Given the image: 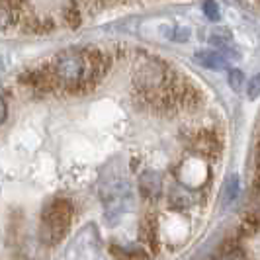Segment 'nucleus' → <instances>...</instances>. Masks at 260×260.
<instances>
[{
  "label": "nucleus",
  "instance_id": "1",
  "mask_svg": "<svg viewBox=\"0 0 260 260\" xmlns=\"http://www.w3.org/2000/svg\"><path fill=\"white\" fill-rule=\"evenodd\" d=\"M106 57L98 49L71 47L61 51L47 67L55 88L67 92H82L104 75Z\"/></svg>",
  "mask_w": 260,
  "mask_h": 260
},
{
  "label": "nucleus",
  "instance_id": "2",
  "mask_svg": "<svg viewBox=\"0 0 260 260\" xmlns=\"http://www.w3.org/2000/svg\"><path fill=\"white\" fill-rule=\"evenodd\" d=\"M73 223V206L67 200L51 202L41 215V239L47 245H57L67 237Z\"/></svg>",
  "mask_w": 260,
  "mask_h": 260
},
{
  "label": "nucleus",
  "instance_id": "3",
  "mask_svg": "<svg viewBox=\"0 0 260 260\" xmlns=\"http://www.w3.org/2000/svg\"><path fill=\"white\" fill-rule=\"evenodd\" d=\"M190 147L200 158H211L219 153L221 141L217 137V133L213 129H200L196 131V135L190 139Z\"/></svg>",
  "mask_w": 260,
  "mask_h": 260
},
{
  "label": "nucleus",
  "instance_id": "4",
  "mask_svg": "<svg viewBox=\"0 0 260 260\" xmlns=\"http://www.w3.org/2000/svg\"><path fill=\"white\" fill-rule=\"evenodd\" d=\"M162 190V178L155 170H147L139 176V192L147 200H156Z\"/></svg>",
  "mask_w": 260,
  "mask_h": 260
},
{
  "label": "nucleus",
  "instance_id": "5",
  "mask_svg": "<svg viewBox=\"0 0 260 260\" xmlns=\"http://www.w3.org/2000/svg\"><path fill=\"white\" fill-rule=\"evenodd\" d=\"M194 59L206 69H211V71H223L227 69L231 59L227 55H223L219 51H213V49H206V51H198L194 55Z\"/></svg>",
  "mask_w": 260,
  "mask_h": 260
},
{
  "label": "nucleus",
  "instance_id": "6",
  "mask_svg": "<svg viewBox=\"0 0 260 260\" xmlns=\"http://www.w3.org/2000/svg\"><path fill=\"white\" fill-rule=\"evenodd\" d=\"M141 235H143L145 243L149 245V248L156 252L158 250V225H156L155 215H149L145 217L143 225H141Z\"/></svg>",
  "mask_w": 260,
  "mask_h": 260
},
{
  "label": "nucleus",
  "instance_id": "7",
  "mask_svg": "<svg viewBox=\"0 0 260 260\" xmlns=\"http://www.w3.org/2000/svg\"><path fill=\"white\" fill-rule=\"evenodd\" d=\"M110 250H112V254H114L117 260H145V258H147V254H145L143 250L121 248V247H116V245H112V247H110Z\"/></svg>",
  "mask_w": 260,
  "mask_h": 260
},
{
  "label": "nucleus",
  "instance_id": "8",
  "mask_svg": "<svg viewBox=\"0 0 260 260\" xmlns=\"http://www.w3.org/2000/svg\"><path fill=\"white\" fill-rule=\"evenodd\" d=\"M227 82L231 86V90L235 92H243L245 88V75L239 71V69H229V75H227Z\"/></svg>",
  "mask_w": 260,
  "mask_h": 260
},
{
  "label": "nucleus",
  "instance_id": "9",
  "mask_svg": "<svg viewBox=\"0 0 260 260\" xmlns=\"http://www.w3.org/2000/svg\"><path fill=\"white\" fill-rule=\"evenodd\" d=\"M247 94H248V98H250V100L258 98V94H260V75H254V77L248 80Z\"/></svg>",
  "mask_w": 260,
  "mask_h": 260
},
{
  "label": "nucleus",
  "instance_id": "10",
  "mask_svg": "<svg viewBox=\"0 0 260 260\" xmlns=\"http://www.w3.org/2000/svg\"><path fill=\"white\" fill-rule=\"evenodd\" d=\"M204 12H206V16H208L209 20H219V16H221L217 2H206L204 4Z\"/></svg>",
  "mask_w": 260,
  "mask_h": 260
},
{
  "label": "nucleus",
  "instance_id": "11",
  "mask_svg": "<svg viewBox=\"0 0 260 260\" xmlns=\"http://www.w3.org/2000/svg\"><path fill=\"white\" fill-rule=\"evenodd\" d=\"M237 192H239V178L231 176V180L227 182V198H229V202H233Z\"/></svg>",
  "mask_w": 260,
  "mask_h": 260
},
{
  "label": "nucleus",
  "instance_id": "12",
  "mask_svg": "<svg viewBox=\"0 0 260 260\" xmlns=\"http://www.w3.org/2000/svg\"><path fill=\"white\" fill-rule=\"evenodd\" d=\"M217 260H245V256L235 248V250H225Z\"/></svg>",
  "mask_w": 260,
  "mask_h": 260
},
{
  "label": "nucleus",
  "instance_id": "13",
  "mask_svg": "<svg viewBox=\"0 0 260 260\" xmlns=\"http://www.w3.org/2000/svg\"><path fill=\"white\" fill-rule=\"evenodd\" d=\"M256 184H260V153L258 158H256Z\"/></svg>",
  "mask_w": 260,
  "mask_h": 260
}]
</instances>
